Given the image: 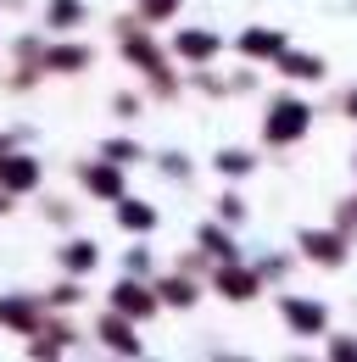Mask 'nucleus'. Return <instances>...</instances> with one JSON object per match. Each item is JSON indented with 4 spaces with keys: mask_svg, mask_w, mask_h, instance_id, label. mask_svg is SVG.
<instances>
[{
    "mask_svg": "<svg viewBox=\"0 0 357 362\" xmlns=\"http://www.w3.org/2000/svg\"><path fill=\"white\" fill-rule=\"evenodd\" d=\"M6 6H17V0H6Z\"/></svg>",
    "mask_w": 357,
    "mask_h": 362,
    "instance_id": "30",
    "label": "nucleus"
},
{
    "mask_svg": "<svg viewBox=\"0 0 357 362\" xmlns=\"http://www.w3.org/2000/svg\"><path fill=\"white\" fill-rule=\"evenodd\" d=\"M296 245L307 251V262H324V268H341L346 262V240L341 234H318V228H302Z\"/></svg>",
    "mask_w": 357,
    "mask_h": 362,
    "instance_id": "4",
    "label": "nucleus"
},
{
    "mask_svg": "<svg viewBox=\"0 0 357 362\" xmlns=\"http://www.w3.org/2000/svg\"><path fill=\"white\" fill-rule=\"evenodd\" d=\"M62 268L67 273H95L101 268V245H95V240H67V245H62Z\"/></svg>",
    "mask_w": 357,
    "mask_h": 362,
    "instance_id": "13",
    "label": "nucleus"
},
{
    "mask_svg": "<svg viewBox=\"0 0 357 362\" xmlns=\"http://www.w3.org/2000/svg\"><path fill=\"white\" fill-rule=\"evenodd\" d=\"M212 284H218L229 301H251V296H257V284H263V273H246L240 262H223V268L212 273Z\"/></svg>",
    "mask_w": 357,
    "mask_h": 362,
    "instance_id": "8",
    "label": "nucleus"
},
{
    "mask_svg": "<svg viewBox=\"0 0 357 362\" xmlns=\"http://www.w3.org/2000/svg\"><path fill=\"white\" fill-rule=\"evenodd\" d=\"M95 334H101V340H106V346H112L118 357H140V340H134V323H129V313H118V307H112V313H106L101 323H95Z\"/></svg>",
    "mask_w": 357,
    "mask_h": 362,
    "instance_id": "5",
    "label": "nucleus"
},
{
    "mask_svg": "<svg viewBox=\"0 0 357 362\" xmlns=\"http://www.w3.org/2000/svg\"><path fill=\"white\" fill-rule=\"evenodd\" d=\"M0 184H6L11 195H23V189H40V162H34V156H17V151H6V156H0Z\"/></svg>",
    "mask_w": 357,
    "mask_h": 362,
    "instance_id": "7",
    "label": "nucleus"
},
{
    "mask_svg": "<svg viewBox=\"0 0 357 362\" xmlns=\"http://www.w3.org/2000/svg\"><path fill=\"white\" fill-rule=\"evenodd\" d=\"M84 184H89V195L123 201V173H118V162H112V156H106V162H89V168H84Z\"/></svg>",
    "mask_w": 357,
    "mask_h": 362,
    "instance_id": "11",
    "label": "nucleus"
},
{
    "mask_svg": "<svg viewBox=\"0 0 357 362\" xmlns=\"http://www.w3.org/2000/svg\"><path fill=\"white\" fill-rule=\"evenodd\" d=\"M0 156H6V134H0Z\"/></svg>",
    "mask_w": 357,
    "mask_h": 362,
    "instance_id": "29",
    "label": "nucleus"
},
{
    "mask_svg": "<svg viewBox=\"0 0 357 362\" xmlns=\"http://www.w3.org/2000/svg\"><path fill=\"white\" fill-rule=\"evenodd\" d=\"M79 296H84L79 284H56V290H50V301H56V307H79Z\"/></svg>",
    "mask_w": 357,
    "mask_h": 362,
    "instance_id": "25",
    "label": "nucleus"
},
{
    "mask_svg": "<svg viewBox=\"0 0 357 362\" xmlns=\"http://www.w3.org/2000/svg\"><path fill=\"white\" fill-rule=\"evenodd\" d=\"M174 50L184 56V62H207V56L218 50V34H207V28H178Z\"/></svg>",
    "mask_w": 357,
    "mask_h": 362,
    "instance_id": "12",
    "label": "nucleus"
},
{
    "mask_svg": "<svg viewBox=\"0 0 357 362\" xmlns=\"http://www.w3.org/2000/svg\"><path fill=\"white\" fill-rule=\"evenodd\" d=\"M101 156H112V162L123 168V162H140V145H134V139H106V151H101Z\"/></svg>",
    "mask_w": 357,
    "mask_h": 362,
    "instance_id": "22",
    "label": "nucleus"
},
{
    "mask_svg": "<svg viewBox=\"0 0 357 362\" xmlns=\"http://www.w3.org/2000/svg\"><path fill=\"white\" fill-rule=\"evenodd\" d=\"M157 296H162V307H196V284L184 279V268H178L174 279H162V284H157Z\"/></svg>",
    "mask_w": 357,
    "mask_h": 362,
    "instance_id": "15",
    "label": "nucleus"
},
{
    "mask_svg": "<svg viewBox=\"0 0 357 362\" xmlns=\"http://www.w3.org/2000/svg\"><path fill=\"white\" fill-rule=\"evenodd\" d=\"M218 218H223V223H240V218H246V201H240V195H223V201H218Z\"/></svg>",
    "mask_w": 357,
    "mask_h": 362,
    "instance_id": "23",
    "label": "nucleus"
},
{
    "mask_svg": "<svg viewBox=\"0 0 357 362\" xmlns=\"http://www.w3.org/2000/svg\"><path fill=\"white\" fill-rule=\"evenodd\" d=\"M0 323H6V329H23V334H34V329H40L34 301H0Z\"/></svg>",
    "mask_w": 357,
    "mask_h": 362,
    "instance_id": "17",
    "label": "nucleus"
},
{
    "mask_svg": "<svg viewBox=\"0 0 357 362\" xmlns=\"http://www.w3.org/2000/svg\"><path fill=\"white\" fill-rule=\"evenodd\" d=\"M162 168H168L174 179H190V156H178V151H168V156H162Z\"/></svg>",
    "mask_w": 357,
    "mask_h": 362,
    "instance_id": "26",
    "label": "nucleus"
},
{
    "mask_svg": "<svg viewBox=\"0 0 357 362\" xmlns=\"http://www.w3.org/2000/svg\"><path fill=\"white\" fill-rule=\"evenodd\" d=\"M346 117L357 123V90H346Z\"/></svg>",
    "mask_w": 357,
    "mask_h": 362,
    "instance_id": "27",
    "label": "nucleus"
},
{
    "mask_svg": "<svg viewBox=\"0 0 357 362\" xmlns=\"http://www.w3.org/2000/svg\"><path fill=\"white\" fill-rule=\"evenodd\" d=\"M89 62H95L89 45H45V56H40L45 73H84Z\"/></svg>",
    "mask_w": 357,
    "mask_h": 362,
    "instance_id": "9",
    "label": "nucleus"
},
{
    "mask_svg": "<svg viewBox=\"0 0 357 362\" xmlns=\"http://www.w3.org/2000/svg\"><path fill=\"white\" fill-rule=\"evenodd\" d=\"M307 129H312L307 100H273V106H268V123H263V139L268 145H296Z\"/></svg>",
    "mask_w": 357,
    "mask_h": 362,
    "instance_id": "1",
    "label": "nucleus"
},
{
    "mask_svg": "<svg viewBox=\"0 0 357 362\" xmlns=\"http://www.w3.org/2000/svg\"><path fill=\"white\" fill-rule=\"evenodd\" d=\"M201 251H207L212 262H240V251H234V240H229V234H223L218 223H207V228H201Z\"/></svg>",
    "mask_w": 357,
    "mask_h": 362,
    "instance_id": "16",
    "label": "nucleus"
},
{
    "mask_svg": "<svg viewBox=\"0 0 357 362\" xmlns=\"http://www.w3.org/2000/svg\"><path fill=\"white\" fill-rule=\"evenodd\" d=\"M251 168H257V162H251L246 151H229V145L218 151V173L223 179H240V173H251Z\"/></svg>",
    "mask_w": 357,
    "mask_h": 362,
    "instance_id": "20",
    "label": "nucleus"
},
{
    "mask_svg": "<svg viewBox=\"0 0 357 362\" xmlns=\"http://www.w3.org/2000/svg\"><path fill=\"white\" fill-rule=\"evenodd\" d=\"M279 73H285V78H302V84H312V78H324V56L285 50V56H279Z\"/></svg>",
    "mask_w": 357,
    "mask_h": 362,
    "instance_id": "14",
    "label": "nucleus"
},
{
    "mask_svg": "<svg viewBox=\"0 0 357 362\" xmlns=\"http://www.w3.org/2000/svg\"><path fill=\"white\" fill-rule=\"evenodd\" d=\"M112 307H118V313H129V317H151L157 307H162V296H157V290H145V284H134V273H129V279L112 290Z\"/></svg>",
    "mask_w": 357,
    "mask_h": 362,
    "instance_id": "6",
    "label": "nucleus"
},
{
    "mask_svg": "<svg viewBox=\"0 0 357 362\" xmlns=\"http://www.w3.org/2000/svg\"><path fill=\"white\" fill-rule=\"evenodd\" d=\"M118 223H123V228H134V234H145V228L157 223V212H151L145 201H118Z\"/></svg>",
    "mask_w": 357,
    "mask_h": 362,
    "instance_id": "19",
    "label": "nucleus"
},
{
    "mask_svg": "<svg viewBox=\"0 0 357 362\" xmlns=\"http://www.w3.org/2000/svg\"><path fill=\"white\" fill-rule=\"evenodd\" d=\"M45 23H50V28H79V23H84V6H79V0H50V6H45Z\"/></svg>",
    "mask_w": 357,
    "mask_h": 362,
    "instance_id": "18",
    "label": "nucleus"
},
{
    "mask_svg": "<svg viewBox=\"0 0 357 362\" xmlns=\"http://www.w3.org/2000/svg\"><path fill=\"white\" fill-rule=\"evenodd\" d=\"M0 212H11V189L6 184H0Z\"/></svg>",
    "mask_w": 357,
    "mask_h": 362,
    "instance_id": "28",
    "label": "nucleus"
},
{
    "mask_svg": "<svg viewBox=\"0 0 357 362\" xmlns=\"http://www.w3.org/2000/svg\"><path fill=\"white\" fill-rule=\"evenodd\" d=\"M279 313L296 334H324V323H329V313L318 301H302V296H279Z\"/></svg>",
    "mask_w": 357,
    "mask_h": 362,
    "instance_id": "3",
    "label": "nucleus"
},
{
    "mask_svg": "<svg viewBox=\"0 0 357 362\" xmlns=\"http://www.w3.org/2000/svg\"><path fill=\"white\" fill-rule=\"evenodd\" d=\"M134 6H140L145 23H168V17L178 11V0H134Z\"/></svg>",
    "mask_w": 357,
    "mask_h": 362,
    "instance_id": "21",
    "label": "nucleus"
},
{
    "mask_svg": "<svg viewBox=\"0 0 357 362\" xmlns=\"http://www.w3.org/2000/svg\"><path fill=\"white\" fill-rule=\"evenodd\" d=\"M329 357H335V362H357V340H352V334L329 340Z\"/></svg>",
    "mask_w": 357,
    "mask_h": 362,
    "instance_id": "24",
    "label": "nucleus"
},
{
    "mask_svg": "<svg viewBox=\"0 0 357 362\" xmlns=\"http://www.w3.org/2000/svg\"><path fill=\"white\" fill-rule=\"evenodd\" d=\"M123 50H129V62H134V67H145V73H151L157 95H174V73H168V62L157 56V45H151L145 34H134V23H123Z\"/></svg>",
    "mask_w": 357,
    "mask_h": 362,
    "instance_id": "2",
    "label": "nucleus"
},
{
    "mask_svg": "<svg viewBox=\"0 0 357 362\" xmlns=\"http://www.w3.org/2000/svg\"><path fill=\"white\" fill-rule=\"evenodd\" d=\"M240 56L279 62V56H285V34H279V28H246V34H240Z\"/></svg>",
    "mask_w": 357,
    "mask_h": 362,
    "instance_id": "10",
    "label": "nucleus"
}]
</instances>
